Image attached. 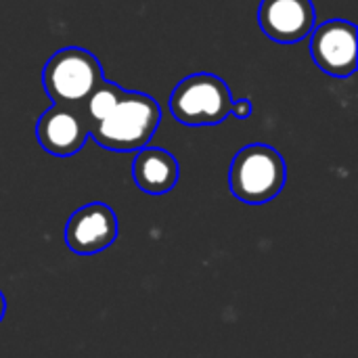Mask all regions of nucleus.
<instances>
[{
  "mask_svg": "<svg viewBox=\"0 0 358 358\" xmlns=\"http://www.w3.org/2000/svg\"><path fill=\"white\" fill-rule=\"evenodd\" d=\"M287 166L283 155L264 143H252L235 153L229 170L231 193L250 206L273 201L285 187Z\"/></svg>",
  "mask_w": 358,
  "mask_h": 358,
  "instance_id": "obj_2",
  "label": "nucleus"
},
{
  "mask_svg": "<svg viewBox=\"0 0 358 358\" xmlns=\"http://www.w3.org/2000/svg\"><path fill=\"white\" fill-rule=\"evenodd\" d=\"M117 237V216L107 203H88L76 210L65 224V243L78 256H92Z\"/></svg>",
  "mask_w": 358,
  "mask_h": 358,
  "instance_id": "obj_7",
  "label": "nucleus"
},
{
  "mask_svg": "<svg viewBox=\"0 0 358 358\" xmlns=\"http://www.w3.org/2000/svg\"><path fill=\"white\" fill-rule=\"evenodd\" d=\"M88 134L84 107L52 103V107H48L36 122V138L40 147L57 157H69L82 151Z\"/></svg>",
  "mask_w": 358,
  "mask_h": 358,
  "instance_id": "obj_6",
  "label": "nucleus"
},
{
  "mask_svg": "<svg viewBox=\"0 0 358 358\" xmlns=\"http://www.w3.org/2000/svg\"><path fill=\"white\" fill-rule=\"evenodd\" d=\"M317 21L313 0H262L258 23L279 44H296L310 36Z\"/></svg>",
  "mask_w": 358,
  "mask_h": 358,
  "instance_id": "obj_8",
  "label": "nucleus"
},
{
  "mask_svg": "<svg viewBox=\"0 0 358 358\" xmlns=\"http://www.w3.org/2000/svg\"><path fill=\"white\" fill-rule=\"evenodd\" d=\"M4 313H6V300H4V296H2V292H0V321H2V317H4Z\"/></svg>",
  "mask_w": 358,
  "mask_h": 358,
  "instance_id": "obj_12",
  "label": "nucleus"
},
{
  "mask_svg": "<svg viewBox=\"0 0 358 358\" xmlns=\"http://www.w3.org/2000/svg\"><path fill=\"white\" fill-rule=\"evenodd\" d=\"M231 115H235V117H239V120H248V117L252 115V103H250V99H239V101H233Z\"/></svg>",
  "mask_w": 358,
  "mask_h": 358,
  "instance_id": "obj_11",
  "label": "nucleus"
},
{
  "mask_svg": "<svg viewBox=\"0 0 358 358\" xmlns=\"http://www.w3.org/2000/svg\"><path fill=\"white\" fill-rule=\"evenodd\" d=\"M103 80L99 59L80 46L57 50L42 69V84L55 105L84 107L90 92Z\"/></svg>",
  "mask_w": 358,
  "mask_h": 358,
  "instance_id": "obj_3",
  "label": "nucleus"
},
{
  "mask_svg": "<svg viewBox=\"0 0 358 358\" xmlns=\"http://www.w3.org/2000/svg\"><path fill=\"white\" fill-rule=\"evenodd\" d=\"M310 55L327 76H352L357 71V25L344 19H331L313 27Z\"/></svg>",
  "mask_w": 358,
  "mask_h": 358,
  "instance_id": "obj_5",
  "label": "nucleus"
},
{
  "mask_svg": "<svg viewBox=\"0 0 358 358\" xmlns=\"http://www.w3.org/2000/svg\"><path fill=\"white\" fill-rule=\"evenodd\" d=\"M168 105L172 115L185 126H216L231 115L233 96L222 78L193 73L174 86Z\"/></svg>",
  "mask_w": 358,
  "mask_h": 358,
  "instance_id": "obj_4",
  "label": "nucleus"
},
{
  "mask_svg": "<svg viewBox=\"0 0 358 358\" xmlns=\"http://www.w3.org/2000/svg\"><path fill=\"white\" fill-rule=\"evenodd\" d=\"M178 176H180L178 162L166 149L143 147L136 151V157L132 162V178L143 193L166 195L176 187Z\"/></svg>",
  "mask_w": 358,
  "mask_h": 358,
  "instance_id": "obj_9",
  "label": "nucleus"
},
{
  "mask_svg": "<svg viewBox=\"0 0 358 358\" xmlns=\"http://www.w3.org/2000/svg\"><path fill=\"white\" fill-rule=\"evenodd\" d=\"M122 94H124V88H120L117 84H113L105 78L99 82V86L90 92V96L84 103V115L88 122V132H90V126L94 122L103 120L111 111V107L120 101Z\"/></svg>",
  "mask_w": 358,
  "mask_h": 358,
  "instance_id": "obj_10",
  "label": "nucleus"
},
{
  "mask_svg": "<svg viewBox=\"0 0 358 358\" xmlns=\"http://www.w3.org/2000/svg\"><path fill=\"white\" fill-rule=\"evenodd\" d=\"M162 124L157 101L138 90H124L111 111L90 126L96 145L115 153H132L149 145Z\"/></svg>",
  "mask_w": 358,
  "mask_h": 358,
  "instance_id": "obj_1",
  "label": "nucleus"
}]
</instances>
